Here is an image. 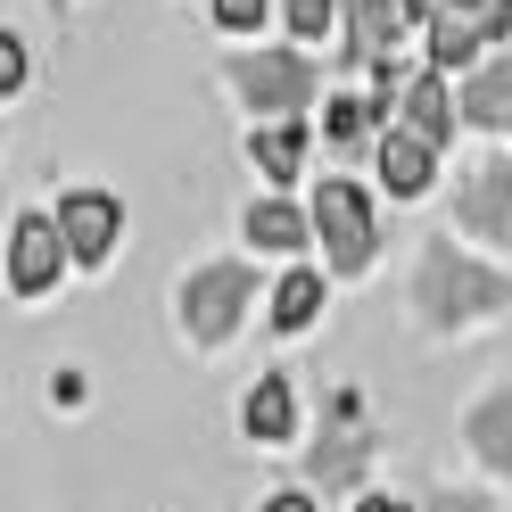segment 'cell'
<instances>
[{"label": "cell", "instance_id": "obj_14", "mask_svg": "<svg viewBox=\"0 0 512 512\" xmlns=\"http://www.w3.org/2000/svg\"><path fill=\"white\" fill-rule=\"evenodd\" d=\"M463 116H479V124H512V58L463 91Z\"/></svg>", "mask_w": 512, "mask_h": 512}, {"label": "cell", "instance_id": "obj_17", "mask_svg": "<svg viewBox=\"0 0 512 512\" xmlns=\"http://www.w3.org/2000/svg\"><path fill=\"white\" fill-rule=\"evenodd\" d=\"M215 25L223 34H256L265 25V0H215Z\"/></svg>", "mask_w": 512, "mask_h": 512}, {"label": "cell", "instance_id": "obj_20", "mask_svg": "<svg viewBox=\"0 0 512 512\" xmlns=\"http://www.w3.org/2000/svg\"><path fill=\"white\" fill-rule=\"evenodd\" d=\"M265 512H314V504H306V496H273Z\"/></svg>", "mask_w": 512, "mask_h": 512}, {"label": "cell", "instance_id": "obj_3", "mask_svg": "<svg viewBox=\"0 0 512 512\" xmlns=\"http://www.w3.org/2000/svg\"><path fill=\"white\" fill-rule=\"evenodd\" d=\"M58 265H67V240H58V223L50 215H17V232H9V290L17 298H42Z\"/></svg>", "mask_w": 512, "mask_h": 512}, {"label": "cell", "instance_id": "obj_6", "mask_svg": "<svg viewBox=\"0 0 512 512\" xmlns=\"http://www.w3.org/2000/svg\"><path fill=\"white\" fill-rule=\"evenodd\" d=\"M479 42H488V25L463 17L455 0H438V9H430V67H471Z\"/></svg>", "mask_w": 512, "mask_h": 512}, {"label": "cell", "instance_id": "obj_5", "mask_svg": "<svg viewBox=\"0 0 512 512\" xmlns=\"http://www.w3.org/2000/svg\"><path fill=\"white\" fill-rule=\"evenodd\" d=\"M240 298H248V273H240V265L199 273V281H190V331H199V339H223V331H232V314H240Z\"/></svg>", "mask_w": 512, "mask_h": 512}, {"label": "cell", "instance_id": "obj_13", "mask_svg": "<svg viewBox=\"0 0 512 512\" xmlns=\"http://www.w3.org/2000/svg\"><path fill=\"white\" fill-rule=\"evenodd\" d=\"M314 314H323V273H290V281L273 290V323H281V331H306Z\"/></svg>", "mask_w": 512, "mask_h": 512}, {"label": "cell", "instance_id": "obj_1", "mask_svg": "<svg viewBox=\"0 0 512 512\" xmlns=\"http://www.w3.org/2000/svg\"><path fill=\"white\" fill-rule=\"evenodd\" d=\"M314 232H323V248H331L339 273H364V265H372V207H364L356 182L331 174L323 190H314Z\"/></svg>", "mask_w": 512, "mask_h": 512}, {"label": "cell", "instance_id": "obj_10", "mask_svg": "<svg viewBox=\"0 0 512 512\" xmlns=\"http://www.w3.org/2000/svg\"><path fill=\"white\" fill-rule=\"evenodd\" d=\"M347 25H356V50H364V58H380V50H389L413 17H405V0H347Z\"/></svg>", "mask_w": 512, "mask_h": 512}, {"label": "cell", "instance_id": "obj_2", "mask_svg": "<svg viewBox=\"0 0 512 512\" xmlns=\"http://www.w3.org/2000/svg\"><path fill=\"white\" fill-rule=\"evenodd\" d=\"M232 83H240V100H248V108L290 116L306 91H314V67H306L298 50H281V58H232Z\"/></svg>", "mask_w": 512, "mask_h": 512}, {"label": "cell", "instance_id": "obj_16", "mask_svg": "<svg viewBox=\"0 0 512 512\" xmlns=\"http://www.w3.org/2000/svg\"><path fill=\"white\" fill-rule=\"evenodd\" d=\"M281 17H290L298 42H323L331 34V0H281Z\"/></svg>", "mask_w": 512, "mask_h": 512}, {"label": "cell", "instance_id": "obj_18", "mask_svg": "<svg viewBox=\"0 0 512 512\" xmlns=\"http://www.w3.org/2000/svg\"><path fill=\"white\" fill-rule=\"evenodd\" d=\"M17 83H25V42L0 34V91H17Z\"/></svg>", "mask_w": 512, "mask_h": 512}, {"label": "cell", "instance_id": "obj_7", "mask_svg": "<svg viewBox=\"0 0 512 512\" xmlns=\"http://www.w3.org/2000/svg\"><path fill=\"white\" fill-rule=\"evenodd\" d=\"M430 141L422 133H389V141H380V182H389L397 190V199H422V190H430Z\"/></svg>", "mask_w": 512, "mask_h": 512}, {"label": "cell", "instance_id": "obj_8", "mask_svg": "<svg viewBox=\"0 0 512 512\" xmlns=\"http://www.w3.org/2000/svg\"><path fill=\"white\" fill-rule=\"evenodd\" d=\"M405 133H422L430 149H438L446 133H455V100H446V83H438L430 67H422V75L405 83Z\"/></svg>", "mask_w": 512, "mask_h": 512}, {"label": "cell", "instance_id": "obj_11", "mask_svg": "<svg viewBox=\"0 0 512 512\" xmlns=\"http://www.w3.org/2000/svg\"><path fill=\"white\" fill-rule=\"evenodd\" d=\"M306 232H314V223H306L290 199H256V207H248V240H256V248H298Z\"/></svg>", "mask_w": 512, "mask_h": 512}, {"label": "cell", "instance_id": "obj_19", "mask_svg": "<svg viewBox=\"0 0 512 512\" xmlns=\"http://www.w3.org/2000/svg\"><path fill=\"white\" fill-rule=\"evenodd\" d=\"M356 512H413V504H397V496H364Z\"/></svg>", "mask_w": 512, "mask_h": 512}, {"label": "cell", "instance_id": "obj_15", "mask_svg": "<svg viewBox=\"0 0 512 512\" xmlns=\"http://www.w3.org/2000/svg\"><path fill=\"white\" fill-rule=\"evenodd\" d=\"M372 116H380L372 100H331V116H323V133H331V141L347 149V141H364V124H372Z\"/></svg>", "mask_w": 512, "mask_h": 512}, {"label": "cell", "instance_id": "obj_4", "mask_svg": "<svg viewBox=\"0 0 512 512\" xmlns=\"http://www.w3.org/2000/svg\"><path fill=\"white\" fill-rule=\"evenodd\" d=\"M50 223H58V240H67V256H83V265H100V256L116 248V223H124V207L108 199V190H67Z\"/></svg>", "mask_w": 512, "mask_h": 512}, {"label": "cell", "instance_id": "obj_12", "mask_svg": "<svg viewBox=\"0 0 512 512\" xmlns=\"http://www.w3.org/2000/svg\"><path fill=\"white\" fill-rule=\"evenodd\" d=\"M248 157H256V166H265L273 182H298V157H306V133H298V124H265V133L248 141Z\"/></svg>", "mask_w": 512, "mask_h": 512}, {"label": "cell", "instance_id": "obj_9", "mask_svg": "<svg viewBox=\"0 0 512 512\" xmlns=\"http://www.w3.org/2000/svg\"><path fill=\"white\" fill-rule=\"evenodd\" d=\"M240 422H248V438H290V422H298V405H290V380H281V372H265V380L248 389Z\"/></svg>", "mask_w": 512, "mask_h": 512}]
</instances>
